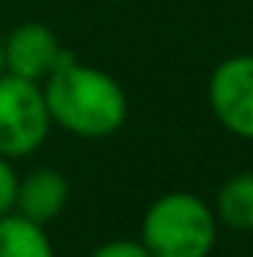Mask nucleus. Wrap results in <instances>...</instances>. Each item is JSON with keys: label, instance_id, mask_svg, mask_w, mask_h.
I'll use <instances>...</instances> for the list:
<instances>
[{"label": "nucleus", "instance_id": "1", "mask_svg": "<svg viewBox=\"0 0 253 257\" xmlns=\"http://www.w3.org/2000/svg\"><path fill=\"white\" fill-rule=\"evenodd\" d=\"M42 96L51 123L74 138L98 141L126 126L128 96L122 84L96 66L80 63L72 51L42 81Z\"/></svg>", "mask_w": 253, "mask_h": 257}, {"label": "nucleus", "instance_id": "2", "mask_svg": "<svg viewBox=\"0 0 253 257\" xmlns=\"http://www.w3.org/2000/svg\"><path fill=\"white\" fill-rule=\"evenodd\" d=\"M218 239L214 209L190 192H167L149 203L140 242L152 257H208Z\"/></svg>", "mask_w": 253, "mask_h": 257}, {"label": "nucleus", "instance_id": "3", "mask_svg": "<svg viewBox=\"0 0 253 257\" xmlns=\"http://www.w3.org/2000/svg\"><path fill=\"white\" fill-rule=\"evenodd\" d=\"M51 132L42 84L0 72V156L24 159L36 153Z\"/></svg>", "mask_w": 253, "mask_h": 257}, {"label": "nucleus", "instance_id": "4", "mask_svg": "<svg viewBox=\"0 0 253 257\" xmlns=\"http://www.w3.org/2000/svg\"><path fill=\"white\" fill-rule=\"evenodd\" d=\"M208 108L230 135L253 141V54H232L214 66Z\"/></svg>", "mask_w": 253, "mask_h": 257}, {"label": "nucleus", "instance_id": "5", "mask_svg": "<svg viewBox=\"0 0 253 257\" xmlns=\"http://www.w3.org/2000/svg\"><path fill=\"white\" fill-rule=\"evenodd\" d=\"M63 54L66 48L60 45L57 33L42 21L18 24L3 36V72L36 84H42L57 69Z\"/></svg>", "mask_w": 253, "mask_h": 257}, {"label": "nucleus", "instance_id": "6", "mask_svg": "<svg viewBox=\"0 0 253 257\" xmlns=\"http://www.w3.org/2000/svg\"><path fill=\"white\" fill-rule=\"evenodd\" d=\"M68 180L57 168H36L24 180H18L15 194V212L36 221V224H51L68 203Z\"/></svg>", "mask_w": 253, "mask_h": 257}, {"label": "nucleus", "instance_id": "7", "mask_svg": "<svg viewBox=\"0 0 253 257\" xmlns=\"http://www.w3.org/2000/svg\"><path fill=\"white\" fill-rule=\"evenodd\" d=\"M0 257H54L45 224H36L18 212L0 215Z\"/></svg>", "mask_w": 253, "mask_h": 257}, {"label": "nucleus", "instance_id": "8", "mask_svg": "<svg viewBox=\"0 0 253 257\" xmlns=\"http://www.w3.org/2000/svg\"><path fill=\"white\" fill-rule=\"evenodd\" d=\"M214 215L230 230H253V171L232 174L218 189Z\"/></svg>", "mask_w": 253, "mask_h": 257}, {"label": "nucleus", "instance_id": "9", "mask_svg": "<svg viewBox=\"0 0 253 257\" xmlns=\"http://www.w3.org/2000/svg\"><path fill=\"white\" fill-rule=\"evenodd\" d=\"M15 194H18V174L12 168V159L0 156V215L15 212Z\"/></svg>", "mask_w": 253, "mask_h": 257}, {"label": "nucleus", "instance_id": "10", "mask_svg": "<svg viewBox=\"0 0 253 257\" xmlns=\"http://www.w3.org/2000/svg\"><path fill=\"white\" fill-rule=\"evenodd\" d=\"M90 257H152V254L140 239H110V242L98 245Z\"/></svg>", "mask_w": 253, "mask_h": 257}, {"label": "nucleus", "instance_id": "11", "mask_svg": "<svg viewBox=\"0 0 253 257\" xmlns=\"http://www.w3.org/2000/svg\"><path fill=\"white\" fill-rule=\"evenodd\" d=\"M0 72H3V36H0Z\"/></svg>", "mask_w": 253, "mask_h": 257}]
</instances>
